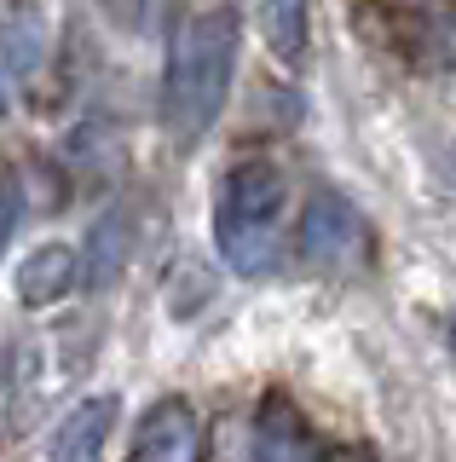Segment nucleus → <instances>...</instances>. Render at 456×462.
<instances>
[{"label":"nucleus","instance_id":"16","mask_svg":"<svg viewBox=\"0 0 456 462\" xmlns=\"http://www.w3.org/2000/svg\"><path fill=\"white\" fill-rule=\"evenodd\" d=\"M0 110H6V87H0Z\"/></svg>","mask_w":456,"mask_h":462},{"label":"nucleus","instance_id":"12","mask_svg":"<svg viewBox=\"0 0 456 462\" xmlns=\"http://www.w3.org/2000/svg\"><path fill=\"white\" fill-rule=\"evenodd\" d=\"M98 6H105V12H110L116 23L139 29V23H145V12H150V0H98Z\"/></svg>","mask_w":456,"mask_h":462},{"label":"nucleus","instance_id":"3","mask_svg":"<svg viewBox=\"0 0 456 462\" xmlns=\"http://www.w3.org/2000/svg\"><path fill=\"white\" fill-rule=\"evenodd\" d=\"M369 249V226L341 191H312L301 214V260L318 272H352Z\"/></svg>","mask_w":456,"mask_h":462},{"label":"nucleus","instance_id":"7","mask_svg":"<svg viewBox=\"0 0 456 462\" xmlns=\"http://www.w3.org/2000/svg\"><path fill=\"white\" fill-rule=\"evenodd\" d=\"M69 289H81V254L69 243H41L18 266V300L23 307H59Z\"/></svg>","mask_w":456,"mask_h":462},{"label":"nucleus","instance_id":"1","mask_svg":"<svg viewBox=\"0 0 456 462\" xmlns=\"http://www.w3.org/2000/svg\"><path fill=\"white\" fill-rule=\"evenodd\" d=\"M237 47H243V12L232 0H208V6L185 12L174 23L168 52H162L156 116H162V134L179 151L220 122L225 98H232V76H237Z\"/></svg>","mask_w":456,"mask_h":462},{"label":"nucleus","instance_id":"6","mask_svg":"<svg viewBox=\"0 0 456 462\" xmlns=\"http://www.w3.org/2000/svg\"><path fill=\"white\" fill-rule=\"evenodd\" d=\"M116 416H122L116 393H87L59 422V433H52V445H47V462H98L105 445H110V433H116Z\"/></svg>","mask_w":456,"mask_h":462},{"label":"nucleus","instance_id":"14","mask_svg":"<svg viewBox=\"0 0 456 462\" xmlns=\"http://www.w3.org/2000/svg\"><path fill=\"white\" fill-rule=\"evenodd\" d=\"M451 353H456V318H451Z\"/></svg>","mask_w":456,"mask_h":462},{"label":"nucleus","instance_id":"2","mask_svg":"<svg viewBox=\"0 0 456 462\" xmlns=\"http://www.w3.org/2000/svg\"><path fill=\"white\" fill-rule=\"evenodd\" d=\"M283 173L266 156H249L220 180V208H214V243L220 260L243 278H260L278 254V231H283Z\"/></svg>","mask_w":456,"mask_h":462},{"label":"nucleus","instance_id":"9","mask_svg":"<svg viewBox=\"0 0 456 462\" xmlns=\"http://www.w3.org/2000/svg\"><path fill=\"white\" fill-rule=\"evenodd\" d=\"M122 260H127V214L105 208L98 226H93V237H87V249H81V283H87V289L116 283Z\"/></svg>","mask_w":456,"mask_h":462},{"label":"nucleus","instance_id":"8","mask_svg":"<svg viewBox=\"0 0 456 462\" xmlns=\"http://www.w3.org/2000/svg\"><path fill=\"white\" fill-rule=\"evenodd\" d=\"M260 35L283 69H301L312 41V0H260Z\"/></svg>","mask_w":456,"mask_h":462},{"label":"nucleus","instance_id":"15","mask_svg":"<svg viewBox=\"0 0 456 462\" xmlns=\"http://www.w3.org/2000/svg\"><path fill=\"white\" fill-rule=\"evenodd\" d=\"M393 6H422V0H393Z\"/></svg>","mask_w":456,"mask_h":462},{"label":"nucleus","instance_id":"4","mask_svg":"<svg viewBox=\"0 0 456 462\" xmlns=\"http://www.w3.org/2000/svg\"><path fill=\"white\" fill-rule=\"evenodd\" d=\"M127 462H208V433H203L196 404L179 399V393L156 399L133 428Z\"/></svg>","mask_w":456,"mask_h":462},{"label":"nucleus","instance_id":"10","mask_svg":"<svg viewBox=\"0 0 456 462\" xmlns=\"http://www.w3.org/2000/svg\"><path fill=\"white\" fill-rule=\"evenodd\" d=\"M416 64L456 69V6H427L416 18Z\"/></svg>","mask_w":456,"mask_h":462},{"label":"nucleus","instance_id":"5","mask_svg":"<svg viewBox=\"0 0 456 462\" xmlns=\"http://www.w3.org/2000/svg\"><path fill=\"white\" fill-rule=\"evenodd\" d=\"M249 462H318V445L283 393H266L249 422Z\"/></svg>","mask_w":456,"mask_h":462},{"label":"nucleus","instance_id":"11","mask_svg":"<svg viewBox=\"0 0 456 462\" xmlns=\"http://www.w3.org/2000/svg\"><path fill=\"white\" fill-rule=\"evenodd\" d=\"M18 214H23V191H18L12 173H0V254H6L12 231H18Z\"/></svg>","mask_w":456,"mask_h":462},{"label":"nucleus","instance_id":"13","mask_svg":"<svg viewBox=\"0 0 456 462\" xmlns=\"http://www.w3.org/2000/svg\"><path fill=\"white\" fill-rule=\"evenodd\" d=\"M318 462H376V457L359 451V445H335V451H318Z\"/></svg>","mask_w":456,"mask_h":462}]
</instances>
